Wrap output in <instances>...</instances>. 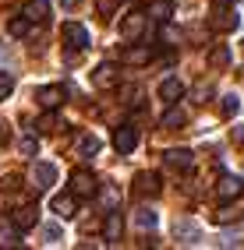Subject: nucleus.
Listing matches in <instances>:
<instances>
[{"mask_svg":"<svg viewBox=\"0 0 244 250\" xmlns=\"http://www.w3.org/2000/svg\"><path fill=\"white\" fill-rule=\"evenodd\" d=\"M135 229H138V232H152V229H156V211L138 208V211H135Z\"/></svg>","mask_w":244,"mask_h":250,"instance_id":"20","label":"nucleus"},{"mask_svg":"<svg viewBox=\"0 0 244 250\" xmlns=\"http://www.w3.org/2000/svg\"><path fill=\"white\" fill-rule=\"evenodd\" d=\"M96 7H99V14L106 18V14H110L113 7H117V0H96Z\"/></svg>","mask_w":244,"mask_h":250,"instance_id":"32","label":"nucleus"},{"mask_svg":"<svg viewBox=\"0 0 244 250\" xmlns=\"http://www.w3.org/2000/svg\"><path fill=\"white\" fill-rule=\"evenodd\" d=\"M142 32H145V14H127L121 21V36L124 39H138Z\"/></svg>","mask_w":244,"mask_h":250,"instance_id":"13","label":"nucleus"},{"mask_svg":"<svg viewBox=\"0 0 244 250\" xmlns=\"http://www.w3.org/2000/svg\"><path fill=\"white\" fill-rule=\"evenodd\" d=\"M244 211H230V208H223V211H216L213 219H216V226H226V222H234V219H241Z\"/></svg>","mask_w":244,"mask_h":250,"instance_id":"28","label":"nucleus"},{"mask_svg":"<svg viewBox=\"0 0 244 250\" xmlns=\"http://www.w3.org/2000/svg\"><path fill=\"white\" fill-rule=\"evenodd\" d=\"M28 25H32V21L25 18V14H22V18H18V14H14V18L7 21V32H11L14 39H22V36H28Z\"/></svg>","mask_w":244,"mask_h":250,"instance_id":"23","label":"nucleus"},{"mask_svg":"<svg viewBox=\"0 0 244 250\" xmlns=\"http://www.w3.org/2000/svg\"><path fill=\"white\" fill-rule=\"evenodd\" d=\"M184 124H188V113H184V109H177V103H170V109L163 113L159 127H167V130H181Z\"/></svg>","mask_w":244,"mask_h":250,"instance_id":"14","label":"nucleus"},{"mask_svg":"<svg viewBox=\"0 0 244 250\" xmlns=\"http://www.w3.org/2000/svg\"><path fill=\"white\" fill-rule=\"evenodd\" d=\"M216 4H237V0H216Z\"/></svg>","mask_w":244,"mask_h":250,"instance_id":"38","label":"nucleus"},{"mask_svg":"<svg viewBox=\"0 0 244 250\" xmlns=\"http://www.w3.org/2000/svg\"><path fill=\"white\" fill-rule=\"evenodd\" d=\"M198 236H202V226L198 222H191V219H181V222H177L173 226V240L177 243H198Z\"/></svg>","mask_w":244,"mask_h":250,"instance_id":"8","label":"nucleus"},{"mask_svg":"<svg viewBox=\"0 0 244 250\" xmlns=\"http://www.w3.org/2000/svg\"><path fill=\"white\" fill-rule=\"evenodd\" d=\"M113 71H117V67H113V63H99V67H96V74H92V81H96V85H99V88H110L113 85V81H117V74H113Z\"/></svg>","mask_w":244,"mask_h":250,"instance_id":"19","label":"nucleus"},{"mask_svg":"<svg viewBox=\"0 0 244 250\" xmlns=\"http://www.w3.org/2000/svg\"><path fill=\"white\" fill-rule=\"evenodd\" d=\"M156 95H159V103L163 106H170V103H181V95H184V85L177 78H163L159 81V88H156Z\"/></svg>","mask_w":244,"mask_h":250,"instance_id":"4","label":"nucleus"},{"mask_svg":"<svg viewBox=\"0 0 244 250\" xmlns=\"http://www.w3.org/2000/svg\"><path fill=\"white\" fill-rule=\"evenodd\" d=\"M223 116H237V109H241V99L237 95H223Z\"/></svg>","mask_w":244,"mask_h":250,"instance_id":"26","label":"nucleus"},{"mask_svg":"<svg viewBox=\"0 0 244 250\" xmlns=\"http://www.w3.org/2000/svg\"><path fill=\"white\" fill-rule=\"evenodd\" d=\"M220 247H244V236H241V232H230V236L220 240Z\"/></svg>","mask_w":244,"mask_h":250,"instance_id":"31","label":"nucleus"},{"mask_svg":"<svg viewBox=\"0 0 244 250\" xmlns=\"http://www.w3.org/2000/svg\"><path fill=\"white\" fill-rule=\"evenodd\" d=\"M103 236H106V243H117V240L124 236V215H121L117 208H110V211H106V222H103Z\"/></svg>","mask_w":244,"mask_h":250,"instance_id":"6","label":"nucleus"},{"mask_svg":"<svg viewBox=\"0 0 244 250\" xmlns=\"http://www.w3.org/2000/svg\"><path fill=\"white\" fill-rule=\"evenodd\" d=\"M50 208H53L57 219H74V215H78V208H74V194H57Z\"/></svg>","mask_w":244,"mask_h":250,"instance_id":"12","label":"nucleus"},{"mask_svg":"<svg viewBox=\"0 0 244 250\" xmlns=\"http://www.w3.org/2000/svg\"><path fill=\"white\" fill-rule=\"evenodd\" d=\"M53 127H57L53 116H43V120H39V130H53Z\"/></svg>","mask_w":244,"mask_h":250,"instance_id":"34","label":"nucleus"},{"mask_svg":"<svg viewBox=\"0 0 244 250\" xmlns=\"http://www.w3.org/2000/svg\"><path fill=\"white\" fill-rule=\"evenodd\" d=\"M149 60H152V49H145V46L127 49V63H149Z\"/></svg>","mask_w":244,"mask_h":250,"instance_id":"25","label":"nucleus"},{"mask_svg":"<svg viewBox=\"0 0 244 250\" xmlns=\"http://www.w3.org/2000/svg\"><path fill=\"white\" fill-rule=\"evenodd\" d=\"M226 63H230V49H226L223 42L209 49V67H226Z\"/></svg>","mask_w":244,"mask_h":250,"instance_id":"22","label":"nucleus"},{"mask_svg":"<svg viewBox=\"0 0 244 250\" xmlns=\"http://www.w3.org/2000/svg\"><path fill=\"white\" fill-rule=\"evenodd\" d=\"M237 25H241V18L230 11V4H223V7L213 14V28H220V32H234Z\"/></svg>","mask_w":244,"mask_h":250,"instance_id":"11","label":"nucleus"},{"mask_svg":"<svg viewBox=\"0 0 244 250\" xmlns=\"http://www.w3.org/2000/svg\"><path fill=\"white\" fill-rule=\"evenodd\" d=\"M60 240H64L60 222H46V226H43V243H60Z\"/></svg>","mask_w":244,"mask_h":250,"instance_id":"24","label":"nucleus"},{"mask_svg":"<svg viewBox=\"0 0 244 250\" xmlns=\"http://www.w3.org/2000/svg\"><path fill=\"white\" fill-rule=\"evenodd\" d=\"M11 141V127H7V120H0V145H7Z\"/></svg>","mask_w":244,"mask_h":250,"instance_id":"33","label":"nucleus"},{"mask_svg":"<svg viewBox=\"0 0 244 250\" xmlns=\"http://www.w3.org/2000/svg\"><path fill=\"white\" fill-rule=\"evenodd\" d=\"M60 7H68V11H71V7H78V0H60Z\"/></svg>","mask_w":244,"mask_h":250,"instance_id":"36","label":"nucleus"},{"mask_svg":"<svg viewBox=\"0 0 244 250\" xmlns=\"http://www.w3.org/2000/svg\"><path fill=\"white\" fill-rule=\"evenodd\" d=\"M145 14H149L152 21H163V25H167V21L173 18V4H170V0H152Z\"/></svg>","mask_w":244,"mask_h":250,"instance_id":"18","label":"nucleus"},{"mask_svg":"<svg viewBox=\"0 0 244 250\" xmlns=\"http://www.w3.org/2000/svg\"><path fill=\"white\" fill-rule=\"evenodd\" d=\"M241 194H244V180H241V176H223V180L216 183V201H220V205L237 201Z\"/></svg>","mask_w":244,"mask_h":250,"instance_id":"2","label":"nucleus"},{"mask_svg":"<svg viewBox=\"0 0 244 250\" xmlns=\"http://www.w3.org/2000/svg\"><path fill=\"white\" fill-rule=\"evenodd\" d=\"M96 194H99V201H103L106 208H117V197H121V194L113 190V187H106V190H96Z\"/></svg>","mask_w":244,"mask_h":250,"instance_id":"30","label":"nucleus"},{"mask_svg":"<svg viewBox=\"0 0 244 250\" xmlns=\"http://www.w3.org/2000/svg\"><path fill=\"white\" fill-rule=\"evenodd\" d=\"M135 187H138V194H145V197H156V194L163 190V183H159V176H156V173H138Z\"/></svg>","mask_w":244,"mask_h":250,"instance_id":"15","label":"nucleus"},{"mask_svg":"<svg viewBox=\"0 0 244 250\" xmlns=\"http://www.w3.org/2000/svg\"><path fill=\"white\" fill-rule=\"evenodd\" d=\"M36 99H39L46 109H57V106L64 103V88H60V85H46V88L36 92Z\"/></svg>","mask_w":244,"mask_h":250,"instance_id":"16","label":"nucleus"},{"mask_svg":"<svg viewBox=\"0 0 244 250\" xmlns=\"http://www.w3.org/2000/svg\"><path fill=\"white\" fill-rule=\"evenodd\" d=\"M36 152H39L36 134H25V138H22V155H36Z\"/></svg>","mask_w":244,"mask_h":250,"instance_id":"29","label":"nucleus"},{"mask_svg":"<svg viewBox=\"0 0 244 250\" xmlns=\"http://www.w3.org/2000/svg\"><path fill=\"white\" fill-rule=\"evenodd\" d=\"M36 219H39V208H36V205H25V208H14V211H11V226L18 229V232L32 229V226H36Z\"/></svg>","mask_w":244,"mask_h":250,"instance_id":"7","label":"nucleus"},{"mask_svg":"<svg viewBox=\"0 0 244 250\" xmlns=\"http://www.w3.org/2000/svg\"><path fill=\"white\" fill-rule=\"evenodd\" d=\"M96 152H99V138H96V134H81L78 138V155L81 159H92Z\"/></svg>","mask_w":244,"mask_h":250,"instance_id":"21","label":"nucleus"},{"mask_svg":"<svg viewBox=\"0 0 244 250\" xmlns=\"http://www.w3.org/2000/svg\"><path fill=\"white\" fill-rule=\"evenodd\" d=\"M209 92H213L209 85H202V88H195V95H198V103H205V99H209Z\"/></svg>","mask_w":244,"mask_h":250,"instance_id":"35","label":"nucleus"},{"mask_svg":"<svg viewBox=\"0 0 244 250\" xmlns=\"http://www.w3.org/2000/svg\"><path fill=\"white\" fill-rule=\"evenodd\" d=\"M163 162L173 166V169H191V166H195V155L188 152V148H170V152H163Z\"/></svg>","mask_w":244,"mask_h":250,"instance_id":"10","label":"nucleus"},{"mask_svg":"<svg viewBox=\"0 0 244 250\" xmlns=\"http://www.w3.org/2000/svg\"><path fill=\"white\" fill-rule=\"evenodd\" d=\"M22 14L28 21H46V18H50V0H28Z\"/></svg>","mask_w":244,"mask_h":250,"instance_id":"17","label":"nucleus"},{"mask_svg":"<svg viewBox=\"0 0 244 250\" xmlns=\"http://www.w3.org/2000/svg\"><path fill=\"white\" fill-rule=\"evenodd\" d=\"M234 138H237V141L244 145V127H237V130H234Z\"/></svg>","mask_w":244,"mask_h":250,"instance_id":"37","label":"nucleus"},{"mask_svg":"<svg viewBox=\"0 0 244 250\" xmlns=\"http://www.w3.org/2000/svg\"><path fill=\"white\" fill-rule=\"evenodd\" d=\"M57 176H60V169L53 162H36V166H32V187H36V190H50L57 183Z\"/></svg>","mask_w":244,"mask_h":250,"instance_id":"1","label":"nucleus"},{"mask_svg":"<svg viewBox=\"0 0 244 250\" xmlns=\"http://www.w3.org/2000/svg\"><path fill=\"white\" fill-rule=\"evenodd\" d=\"M64 42H68V49H85L89 46V28L78 25V21H68L64 25Z\"/></svg>","mask_w":244,"mask_h":250,"instance_id":"5","label":"nucleus"},{"mask_svg":"<svg viewBox=\"0 0 244 250\" xmlns=\"http://www.w3.org/2000/svg\"><path fill=\"white\" fill-rule=\"evenodd\" d=\"M11 88H14V78H11L7 71H0V103L11 95Z\"/></svg>","mask_w":244,"mask_h":250,"instance_id":"27","label":"nucleus"},{"mask_svg":"<svg viewBox=\"0 0 244 250\" xmlns=\"http://www.w3.org/2000/svg\"><path fill=\"white\" fill-rule=\"evenodd\" d=\"M96 176L92 173H78L74 169V176H71V194H78V197H96Z\"/></svg>","mask_w":244,"mask_h":250,"instance_id":"9","label":"nucleus"},{"mask_svg":"<svg viewBox=\"0 0 244 250\" xmlns=\"http://www.w3.org/2000/svg\"><path fill=\"white\" fill-rule=\"evenodd\" d=\"M113 148H117L121 155H131L138 148V127H131V124L117 127V130H113Z\"/></svg>","mask_w":244,"mask_h":250,"instance_id":"3","label":"nucleus"}]
</instances>
